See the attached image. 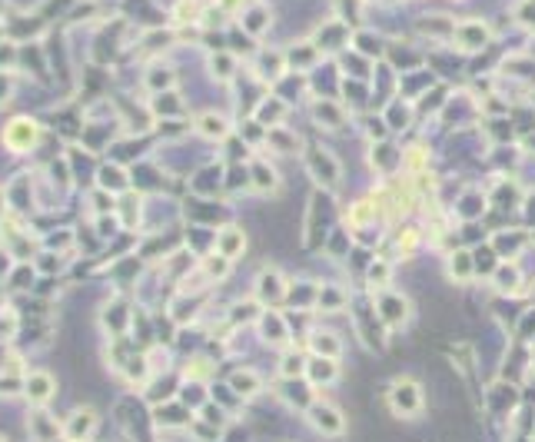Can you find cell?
I'll return each mask as SVG.
<instances>
[{"label":"cell","mask_w":535,"mask_h":442,"mask_svg":"<svg viewBox=\"0 0 535 442\" xmlns=\"http://www.w3.org/2000/svg\"><path fill=\"white\" fill-rule=\"evenodd\" d=\"M356 47H359L363 54H376V57L382 54L379 37H373V34H356Z\"/></svg>","instance_id":"obj_27"},{"label":"cell","mask_w":535,"mask_h":442,"mask_svg":"<svg viewBox=\"0 0 535 442\" xmlns=\"http://www.w3.org/2000/svg\"><path fill=\"white\" fill-rule=\"evenodd\" d=\"M419 30H422V34H429V37H442V40H449L452 34H456V23H452V20H445V17L439 14V17L419 20Z\"/></svg>","instance_id":"obj_18"},{"label":"cell","mask_w":535,"mask_h":442,"mask_svg":"<svg viewBox=\"0 0 535 442\" xmlns=\"http://www.w3.org/2000/svg\"><path fill=\"white\" fill-rule=\"evenodd\" d=\"M249 176H253V187L260 193H273L276 187H280V176H276V170L273 167H266V163H253V170H249Z\"/></svg>","instance_id":"obj_15"},{"label":"cell","mask_w":535,"mask_h":442,"mask_svg":"<svg viewBox=\"0 0 535 442\" xmlns=\"http://www.w3.org/2000/svg\"><path fill=\"white\" fill-rule=\"evenodd\" d=\"M37 140H40V127L30 120V116H17V120H10V123L3 127V147L14 150V154H27V150H34Z\"/></svg>","instance_id":"obj_1"},{"label":"cell","mask_w":535,"mask_h":442,"mask_svg":"<svg viewBox=\"0 0 535 442\" xmlns=\"http://www.w3.org/2000/svg\"><path fill=\"white\" fill-rule=\"evenodd\" d=\"M389 406L396 416H419L422 412V389L416 379H399L389 389Z\"/></svg>","instance_id":"obj_2"},{"label":"cell","mask_w":535,"mask_h":442,"mask_svg":"<svg viewBox=\"0 0 535 442\" xmlns=\"http://www.w3.org/2000/svg\"><path fill=\"white\" fill-rule=\"evenodd\" d=\"M449 273L456 276V280H469L472 276V256L469 253H452V260H449Z\"/></svg>","instance_id":"obj_21"},{"label":"cell","mask_w":535,"mask_h":442,"mask_svg":"<svg viewBox=\"0 0 535 442\" xmlns=\"http://www.w3.org/2000/svg\"><path fill=\"white\" fill-rule=\"evenodd\" d=\"M462 50H469V54H476V50H485L489 47V40H492V30L482 23V20H465V23H459L456 34H452Z\"/></svg>","instance_id":"obj_4"},{"label":"cell","mask_w":535,"mask_h":442,"mask_svg":"<svg viewBox=\"0 0 535 442\" xmlns=\"http://www.w3.org/2000/svg\"><path fill=\"white\" fill-rule=\"evenodd\" d=\"M0 442H7V439H0Z\"/></svg>","instance_id":"obj_39"},{"label":"cell","mask_w":535,"mask_h":442,"mask_svg":"<svg viewBox=\"0 0 535 442\" xmlns=\"http://www.w3.org/2000/svg\"><path fill=\"white\" fill-rule=\"evenodd\" d=\"M306 372H309V379H313V383H333V379L339 376L336 359H313V363L306 366Z\"/></svg>","instance_id":"obj_17"},{"label":"cell","mask_w":535,"mask_h":442,"mask_svg":"<svg viewBox=\"0 0 535 442\" xmlns=\"http://www.w3.org/2000/svg\"><path fill=\"white\" fill-rule=\"evenodd\" d=\"M260 74L269 80H276L283 74V57H280V54H263V57H260Z\"/></svg>","instance_id":"obj_24"},{"label":"cell","mask_w":535,"mask_h":442,"mask_svg":"<svg viewBox=\"0 0 535 442\" xmlns=\"http://www.w3.org/2000/svg\"><path fill=\"white\" fill-rule=\"evenodd\" d=\"M96 429V412L94 409H76L74 416L67 419V425H63V436L70 442H87L90 436H94Z\"/></svg>","instance_id":"obj_7"},{"label":"cell","mask_w":535,"mask_h":442,"mask_svg":"<svg viewBox=\"0 0 535 442\" xmlns=\"http://www.w3.org/2000/svg\"><path fill=\"white\" fill-rule=\"evenodd\" d=\"M216 10L220 14H236V10H243V0H220Z\"/></svg>","instance_id":"obj_33"},{"label":"cell","mask_w":535,"mask_h":442,"mask_svg":"<svg viewBox=\"0 0 535 442\" xmlns=\"http://www.w3.org/2000/svg\"><path fill=\"white\" fill-rule=\"evenodd\" d=\"M266 143L269 147H276L280 154H296V150H300V136L289 134L286 127H269Z\"/></svg>","instance_id":"obj_14"},{"label":"cell","mask_w":535,"mask_h":442,"mask_svg":"<svg viewBox=\"0 0 535 442\" xmlns=\"http://www.w3.org/2000/svg\"><path fill=\"white\" fill-rule=\"evenodd\" d=\"M196 130L207 136V140H223L229 134V120L223 114H200L196 116Z\"/></svg>","instance_id":"obj_11"},{"label":"cell","mask_w":535,"mask_h":442,"mask_svg":"<svg viewBox=\"0 0 535 442\" xmlns=\"http://www.w3.org/2000/svg\"><path fill=\"white\" fill-rule=\"evenodd\" d=\"M266 23H269L266 7H249L246 14H243V27H246L249 34H260V30H263Z\"/></svg>","instance_id":"obj_22"},{"label":"cell","mask_w":535,"mask_h":442,"mask_svg":"<svg viewBox=\"0 0 535 442\" xmlns=\"http://www.w3.org/2000/svg\"><path fill=\"white\" fill-rule=\"evenodd\" d=\"M532 3H535V0H532Z\"/></svg>","instance_id":"obj_40"},{"label":"cell","mask_w":535,"mask_h":442,"mask_svg":"<svg viewBox=\"0 0 535 442\" xmlns=\"http://www.w3.org/2000/svg\"><path fill=\"white\" fill-rule=\"evenodd\" d=\"M167 100H156V110H167V114H180V103L176 100H170L173 94H163Z\"/></svg>","instance_id":"obj_34"},{"label":"cell","mask_w":535,"mask_h":442,"mask_svg":"<svg viewBox=\"0 0 535 442\" xmlns=\"http://www.w3.org/2000/svg\"><path fill=\"white\" fill-rule=\"evenodd\" d=\"M283 114H286V103H280V100H266V103L260 107V120H269L273 127H280L276 120H280Z\"/></svg>","instance_id":"obj_25"},{"label":"cell","mask_w":535,"mask_h":442,"mask_svg":"<svg viewBox=\"0 0 535 442\" xmlns=\"http://www.w3.org/2000/svg\"><path fill=\"white\" fill-rule=\"evenodd\" d=\"M309 423L316 425L323 436H343L346 432V419L336 406L329 403H313L309 406Z\"/></svg>","instance_id":"obj_5"},{"label":"cell","mask_w":535,"mask_h":442,"mask_svg":"<svg viewBox=\"0 0 535 442\" xmlns=\"http://www.w3.org/2000/svg\"><path fill=\"white\" fill-rule=\"evenodd\" d=\"M14 54H17V50H14V43H0V63H10Z\"/></svg>","instance_id":"obj_36"},{"label":"cell","mask_w":535,"mask_h":442,"mask_svg":"<svg viewBox=\"0 0 535 442\" xmlns=\"http://www.w3.org/2000/svg\"><path fill=\"white\" fill-rule=\"evenodd\" d=\"M306 170L313 173L316 183H323L326 190H333L336 183H339V160L329 154V150H319V147H313L309 154H306Z\"/></svg>","instance_id":"obj_3"},{"label":"cell","mask_w":535,"mask_h":442,"mask_svg":"<svg viewBox=\"0 0 535 442\" xmlns=\"http://www.w3.org/2000/svg\"><path fill=\"white\" fill-rule=\"evenodd\" d=\"M309 346L316 349L323 359H336V356H339V339H333V333H316V336L309 339Z\"/></svg>","instance_id":"obj_19"},{"label":"cell","mask_w":535,"mask_h":442,"mask_svg":"<svg viewBox=\"0 0 535 442\" xmlns=\"http://www.w3.org/2000/svg\"><path fill=\"white\" fill-rule=\"evenodd\" d=\"M379 3H392V0H379Z\"/></svg>","instance_id":"obj_38"},{"label":"cell","mask_w":535,"mask_h":442,"mask_svg":"<svg viewBox=\"0 0 535 442\" xmlns=\"http://www.w3.org/2000/svg\"><path fill=\"white\" fill-rule=\"evenodd\" d=\"M210 67H213V77H220V80H233V74H236V60L229 57V54H213Z\"/></svg>","instance_id":"obj_20"},{"label":"cell","mask_w":535,"mask_h":442,"mask_svg":"<svg viewBox=\"0 0 535 442\" xmlns=\"http://www.w3.org/2000/svg\"><path fill=\"white\" fill-rule=\"evenodd\" d=\"M306 372V363L303 356H296V352H289L286 359H283V376H303Z\"/></svg>","instance_id":"obj_28"},{"label":"cell","mask_w":535,"mask_h":442,"mask_svg":"<svg viewBox=\"0 0 535 442\" xmlns=\"http://www.w3.org/2000/svg\"><path fill=\"white\" fill-rule=\"evenodd\" d=\"M246 250V236L240 227H227V230L216 233V253L227 256V260H236L240 253Z\"/></svg>","instance_id":"obj_9"},{"label":"cell","mask_w":535,"mask_h":442,"mask_svg":"<svg viewBox=\"0 0 535 442\" xmlns=\"http://www.w3.org/2000/svg\"><path fill=\"white\" fill-rule=\"evenodd\" d=\"M346 220H349V227L353 230H366L373 220H376V203H369V200H356L349 213H346Z\"/></svg>","instance_id":"obj_13"},{"label":"cell","mask_w":535,"mask_h":442,"mask_svg":"<svg viewBox=\"0 0 535 442\" xmlns=\"http://www.w3.org/2000/svg\"><path fill=\"white\" fill-rule=\"evenodd\" d=\"M369 280H373V286H386L389 266H386V263H373V266H369Z\"/></svg>","instance_id":"obj_32"},{"label":"cell","mask_w":535,"mask_h":442,"mask_svg":"<svg viewBox=\"0 0 535 442\" xmlns=\"http://www.w3.org/2000/svg\"><path fill=\"white\" fill-rule=\"evenodd\" d=\"M23 392H27V399L34 406H47L54 399V392H57V383H54V376L50 372H27L23 376Z\"/></svg>","instance_id":"obj_6"},{"label":"cell","mask_w":535,"mask_h":442,"mask_svg":"<svg viewBox=\"0 0 535 442\" xmlns=\"http://www.w3.org/2000/svg\"><path fill=\"white\" fill-rule=\"evenodd\" d=\"M173 14H176V20H183V23H187V20H196V14H200V10H196V0H180Z\"/></svg>","instance_id":"obj_29"},{"label":"cell","mask_w":535,"mask_h":442,"mask_svg":"<svg viewBox=\"0 0 535 442\" xmlns=\"http://www.w3.org/2000/svg\"><path fill=\"white\" fill-rule=\"evenodd\" d=\"M319 306L323 309H339L343 306V293H336V289H323V293H319Z\"/></svg>","instance_id":"obj_31"},{"label":"cell","mask_w":535,"mask_h":442,"mask_svg":"<svg viewBox=\"0 0 535 442\" xmlns=\"http://www.w3.org/2000/svg\"><path fill=\"white\" fill-rule=\"evenodd\" d=\"M229 389L249 399V396H256V392H260V376H256V372H249V369H240V372H233Z\"/></svg>","instance_id":"obj_16"},{"label":"cell","mask_w":535,"mask_h":442,"mask_svg":"<svg viewBox=\"0 0 535 442\" xmlns=\"http://www.w3.org/2000/svg\"><path fill=\"white\" fill-rule=\"evenodd\" d=\"M518 17H522L525 27H535V3H525V7L518 10Z\"/></svg>","instance_id":"obj_35"},{"label":"cell","mask_w":535,"mask_h":442,"mask_svg":"<svg viewBox=\"0 0 535 442\" xmlns=\"http://www.w3.org/2000/svg\"><path fill=\"white\" fill-rule=\"evenodd\" d=\"M256 296L263 303H280L286 296V280L276 273V269H263L260 280H256Z\"/></svg>","instance_id":"obj_8"},{"label":"cell","mask_w":535,"mask_h":442,"mask_svg":"<svg viewBox=\"0 0 535 442\" xmlns=\"http://www.w3.org/2000/svg\"><path fill=\"white\" fill-rule=\"evenodd\" d=\"M379 316L389 323V326H399L409 319V303L402 296H392V293H382L379 296Z\"/></svg>","instance_id":"obj_10"},{"label":"cell","mask_w":535,"mask_h":442,"mask_svg":"<svg viewBox=\"0 0 535 442\" xmlns=\"http://www.w3.org/2000/svg\"><path fill=\"white\" fill-rule=\"evenodd\" d=\"M17 333V316L14 313H0V339H10Z\"/></svg>","instance_id":"obj_30"},{"label":"cell","mask_w":535,"mask_h":442,"mask_svg":"<svg viewBox=\"0 0 535 442\" xmlns=\"http://www.w3.org/2000/svg\"><path fill=\"white\" fill-rule=\"evenodd\" d=\"M263 329H266V339H273V343H283L286 339V329H283V319L276 316V313H263Z\"/></svg>","instance_id":"obj_23"},{"label":"cell","mask_w":535,"mask_h":442,"mask_svg":"<svg viewBox=\"0 0 535 442\" xmlns=\"http://www.w3.org/2000/svg\"><path fill=\"white\" fill-rule=\"evenodd\" d=\"M147 83H150L153 90H160V87H173V83H176V74L163 67V70H153L150 77H147Z\"/></svg>","instance_id":"obj_26"},{"label":"cell","mask_w":535,"mask_h":442,"mask_svg":"<svg viewBox=\"0 0 535 442\" xmlns=\"http://www.w3.org/2000/svg\"><path fill=\"white\" fill-rule=\"evenodd\" d=\"M313 116L319 120V127H329V130H339L346 123V114L339 103H329V100H323V103H316L313 107Z\"/></svg>","instance_id":"obj_12"},{"label":"cell","mask_w":535,"mask_h":442,"mask_svg":"<svg viewBox=\"0 0 535 442\" xmlns=\"http://www.w3.org/2000/svg\"><path fill=\"white\" fill-rule=\"evenodd\" d=\"M7 94H10V83L0 80V103H7Z\"/></svg>","instance_id":"obj_37"}]
</instances>
